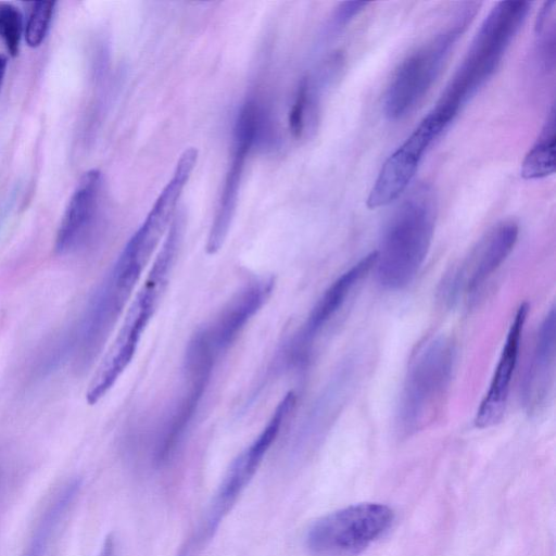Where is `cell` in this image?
I'll return each mask as SVG.
<instances>
[{
    "label": "cell",
    "instance_id": "9",
    "mask_svg": "<svg viewBox=\"0 0 556 556\" xmlns=\"http://www.w3.org/2000/svg\"><path fill=\"white\" fill-rule=\"evenodd\" d=\"M519 228L513 220L492 227L473 247L465 261L451 270L442 282L441 298L447 305L471 302L485 288L513 252Z\"/></svg>",
    "mask_w": 556,
    "mask_h": 556
},
{
    "label": "cell",
    "instance_id": "12",
    "mask_svg": "<svg viewBox=\"0 0 556 556\" xmlns=\"http://www.w3.org/2000/svg\"><path fill=\"white\" fill-rule=\"evenodd\" d=\"M375 262L376 251L362 257L324 291L290 345L289 354L293 362L307 358L315 340L342 312L357 287L374 268Z\"/></svg>",
    "mask_w": 556,
    "mask_h": 556
},
{
    "label": "cell",
    "instance_id": "3",
    "mask_svg": "<svg viewBox=\"0 0 556 556\" xmlns=\"http://www.w3.org/2000/svg\"><path fill=\"white\" fill-rule=\"evenodd\" d=\"M530 8L531 2L523 0L501 1L492 8L435 106L455 118L463 105L496 72Z\"/></svg>",
    "mask_w": 556,
    "mask_h": 556
},
{
    "label": "cell",
    "instance_id": "8",
    "mask_svg": "<svg viewBox=\"0 0 556 556\" xmlns=\"http://www.w3.org/2000/svg\"><path fill=\"white\" fill-rule=\"evenodd\" d=\"M393 511L379 503H361L330 513L308 529L305 545L314 556H356L390 528Z\"/></svg>",
    "mask_w": 556,
    "mask_h": 556
},
{
    "label": "cell",
    "instance_id": "16",
    "mask_svg": "<svg viewBox=\"0 0 556 556\" xmlns=\"http://www.w3.org/2000/svg\"><path fill=\"white\" fill-rule=\"evenodd\" d=\"M101 186L102 176L98 169H90L80 177L56 233V252H70L85 239L97 215Z\"/></svg>",
    "mask_w": 556,
    "mask_h": 556
},
{
    "label": "cell",
    "instance_id": "21",
    "mask_svg": "<svg viewBox=\"0 0 556 556\" xmlns=\"http://www.w3.org/2000/svg\"><path fill=\"white\" fill-rule=\"evenodd\" d=\"M309 103V81L303 78L299 84L293 105L290 110L289 126L295 138L301 137L305 125V114Z\"/></svg>",
    "mask_w": 556,
    "mask_h": 556
},
{
    "label": "cell",
    "instance_id": "20",
    "mask_svg": "<svg viewBox=\"0 0 556 556\" xmlns=\"http://www.w3.org/2000/svg\"><path fill=\"white\" fill-rule=\"evenodd\" d=\"M23 33V16L13 4L0 2V38L9 53L17 55Z\"/></svg>",
    "mask_w": 556,
    "mask_h": 556
},
{
    "label": "cell",
    "instance_id": "1",
    "mask_svg": "<svg viewBox=\"0 0 556 556\" xmlns=\"http://www.w3.org/2000/svg\"><path fill=\"white\" fill-rule=\"evenodd\" d=\"M182 236V220L175 216L148 274L131 300L122 325L97 367L86 391L97 404L132 362L140 340L168 286Z\"/></svg>",
    "mask_w": 556,
    "mask_h": 556
},
{
    "label": "cell",
    "instance_id": "22",
    "mask_svg": "<svg viewBox=\"0 0 556 556\" xmlns=\"http://www.w3.org/2000/svg\"><path fill=\"white\" fill-rule=\"evenodd\" d=\"M364 1L343 2L336 11L332 18V28L341 29L349 24L354 16L358 15L367 5Z\"/></svg>",
    "mask_w": 556,
    "mask_h": 556
},
{
    "label": "cell",
    "instance_id": "23",
    "mask_svg": "<svg viewBox=\"0 0 556 556\" xmlns=\"http://www.w3.org/2000/svg\"><path fill=\"white\" fill-rule=\"evenodd\" d=\"M98 556H117L115 543L112 541H105Z\"/></svg>",
    "mask_w": 556,
    "mask_h": 556
},
{
    "label": "cell",
    "instance_id": "24",
    "mask_svg": "<svg viewBox=\"0 0 556 556\" xmlns=\"http://www.w3.org/2000/svg\"><path fill=\"white\" fill-rule=\"evenodd\" d=\"M7 66H8V59H7V56H4L3 54L0 53V89H1L2 81H3L4 75H5Z\"/></svg>",
    "mask_w": 556,
    "mask_h": 556
},
{
    "label": "cell",
    "instance_id": "5",
    "mask_svg": "<svg viewBox=\"0 0 556 556\" xmlns=\"http://www.w3.org/2000/svg\"><path fill=\"white\" fill-rule=\"evenodd\" d=\"M456 350L445 336L426 340L414 353L397 409L399 429L413 434L433 421L447 394Z\"/></svg>",
    "mask_w": 556,
    "mask_h": 556
},
{
    "label": "cell",
    "instance_id": "11",
    "mask_svg": "<svg viewBox=\"0 0 556 556\" xmlns=\"http://www.w3.org/2000/svg\"><path fill=\"white\" fill-rule=\"evenodd\" d=\"M260 126L258 111L253 105H244L237 118L233 134V153L222 193L212 222L207 241V254L217 253L223 247L236 212L244 163L251 151Z\"/></svg>",
    "mask_w": 556,
    "mask_h": 556
},
{
    "label": "cell",
    "instance_id": "2",
    "mask_svg": "<svg viewBox=\"0 0 556 556\" xmlns=\"http://www.w3.org/2000/svg\"><path fill=\"white\" fill-rule=\"evenodd\" d=\"M438 201L429 185L415 187L388 218L376 250L377 280L387 290L407 287L418 275L433 238Z\"/></svg>",
    "mask_w": 556,
    "mask_h": 556
},
{
    "label": "cell",
    "instance_id": "17",
    "mask_svg": "<svg viewBox=\"0 0 556 556\" xmlns=\"http://www.w3.org/2000/svg\"><path fill=\"white\" fill-rule=\"evenodd\" d=\"M555 172V109L552 106L533 147L526 154L520 174L525 179H540Z\"/></svg>",
    "mask_w": 556,
    "mask_h": 556
},
{
    "label": "cell",
    "instance_id": "18",
    "mask_svg": "<svg viewBox=\"0 0 556 556\" xmlns=\"http://www.w3.org/2000/svg\"><path fill=\"white\" fill-rule=\"evenodd\" d=\"M554 5V0L545 2L535 24L538 61L544 71L553 70L555 64Z\"/></svg>",
    "mask_w": 556,
    "mask_h": 556
},
{
    "label": "cell",
    "instance_id": "7",
    "mask_svg": "<svg viewBox=\"0 0 556 556\" xmlns=\"http://www.w3.org/2000/svg\"><path fill=\"white\" fill-rule=\"evenodd\" d=\"M167 231L162 219L147 215L124 247L92 307L90 330L96 341L106 337L123 313Z\"/></svg>",
    "mask_w": 556,
    "mask_h": 556
},
{
    "label": "cell",
    "instance_id": "13",
    "mask_svg": "<svg viewBox=\"0 0 556 556\" xmlns=\"http://www.w3.org/2000/svg\"><path fill=\"white\" fill-rule=\"evenodd\" d=\"M274 285L273 277L250 281L231 298L214 320L193 336L218 359L268 301Z\"/></svg>",
    "mask_w": 556,
    "mask_h": 556
},
{
    "label": "cell",
    "instance_id": "6",
    "mask_svg": "<svg viewBox=\"0 0 556 556\" xmlns=\"http://www.w3.org/2000/svg\"><path fill=\"white\" fill-rule=\"evenodd\" d=\"M480 3L467 2L454 21L409 54L395 71L383 96V113L391 121L410 114L444 68L456 42L475 17Z\"/></svg>",
    "mask_w": 556,
    "mask_h": 556
},
{
    "label": "cell",
    "instance_id": "19",
    "mask_svg": "<svg viewBox=\"0 0 556 556\" xmlns=\"http://www.w3.org/2000/svg\"><path fill=\"white\" fill-rule=\"evenodd\" d=\"M55 2L37 1L33 3L25 27V39L29 47L36 48L45 40L53 15Z\"/></svg>",
    "mask_w": 556,
    "mask_h": 556
},
{
    "label": "cell",
    "instance_id": "10",
    "mask_svg": "<svg viewBox=\"0 0 556 556\" xmlns=\"http://www.w3.org/2000/svg\"><path fill=\"white\" fill-rule=\"evenodd\" d=\"M451 123L452 119L435 108L420 121L382 164L367 198L369 208L387 206L406 190L424 154Z\"/></svg>",
    "mask_w": 556,
    "mask_h": 556
},
{
    "label": "cell",
    "instance_id": "4",
    "mask_svg": "<svg viewBox=\"0 0 556 556\" xmlns=\"http://www.w3.org/2000/svg\"><path fill=\"white\" fill-rule=\"evenodd\" d=\"M295 402V393L289 391L280 400L258 435L231 462L207 507L180 545L177 556H199L210 544L278 438Z\"/></svg>",
    "mask_w": 556,
    "mask_h": 556
},
{
    "label": "cell",
    "instance_id": "15",
    "mask_svg": "<svg viewBox=\"0 0 556 556\" xmlns=\"http://www.w3.org/2000/svg\"><path fill=\"white\" fill-rule=\"evenodd\" d=\"M555 359L556 313L555 307H552L540 325L522 380L521 401L530 415L539 414L551 402Z\"/></svg>",
    "mask_w": 556,
    "mask_h": 556
},
{
    "label": "cell",
    "instance_id": "14",
    "mask_svg": "<svg viewBox=\"0 0 556 556\" xmlns=\"http://www.w3.org/2000/svg\"><path fill=\"white\" fill-rule=\"evenodd\" d=\"M529 308L528 303L520 304L509 325L488 392L475 416L477 428L493 427L502 420L505 414Z\"/></svg>",
    "mask_w": 556,
    "mask_h": 556
}]
</instances>
